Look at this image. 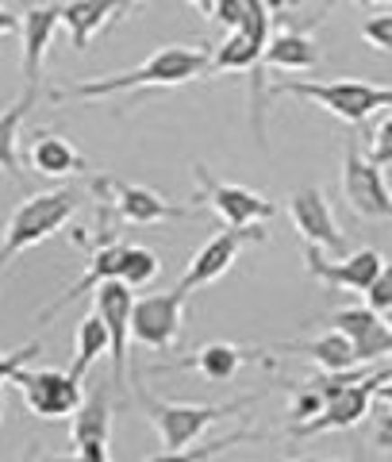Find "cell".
Masks as SVG:
<instances>
[{"instance_id": "cell-1", "label": "cell", "mask_w": 392, "mask_h": 462, "mask_svg": "<svg viewBox=\"0 0 392 462\" xmlns=\"http://www.w3.org/2000/svg\"><path fill=\"white\" fill-rule=\"evenodd\" d=\"M196 78H208V51L200 47H173L154 51L139 69H123V74H108V78H89V81H74L54 89V100H105V97H123V93H139V89H178Z\"/></svg>"}, {"instance_id": "cell-2", "label": "cell", "mask_w": 392, "mask_h": 462, "mask_svg": "<svg viewBox=\"0 0 392 462\" xmlns=\"http://www.w3.org/2000/svg\"><path fill=\"white\" fill-rule=\"evenodd\" d=\"M258 397H239L231 404H188V401H158L142 393V409H147V420L158 431V443H162V458L169 455H185L212 424L227 420V416L242 412L246 404H254Z\"/></svg>"}, {"instance_id": "cell-3", "label": "cell", "mask_w": 392, "mask_h": 462, "mask_svg": "<svg viewBox=\"0 0 392 462\" xmlns=\"http://www.w3.org/2000/svg\"><path fill=\"white\" fill-rule=\"evenodd\" d=\"M269 97H300L331 112L342 124H366L373 112L392 108V85L373 81H278L269 85Z\"/></svg>"}, {"instance_id": "cell-4", "label": "cell", "mask_w": 392, "mask_h": 462, "mask_svg": "<svg viewBox=\"0 0 392 462\" xmlns=\"http://www.w3.org/2000/svg\"><path fill=\"white\" fill-rule=\"evenodd\" d=\"M77 212V193L74 189H47L32 193L23 205L12 212V220L5 224V239H0V270L12 258L39 247L42 239H50L54 231H62Z\"/></svg>"}, {"instance_id": "cell-5", "label": "cell", "mask_w": 392, "mask_h": 462, "mask_svg": "<svg viewBox=\"0 0 392 462\" xmlns=\"http://www.w3.org/2000/svg\"><path fill=\"white\" fill-rule=\"evenodd\" d=\"M388 378H392V355L385 358V363H377L366 378L335 389V393L324 401V409H319L315 416H308V420L293 424L288 431L300 436V439H308V436H324V431H342V428L361 424L369 416V409H373L377 389H381V382H388Z\"/></svg>"}, {"instance_id": "cell-6", "label": "cell", "mask_w": 392, "mask_h": 462, "mask_svg": "<svg viewBox=\"0 0 392 462\" xmlns=\"http://www.w3.org/2000/svg\"><path fill=\"white\" fill-rule=\"evenodd\" d=\"M185 305H188V289L178 285L169 293H147L131 305V339L147 351H169L181 339L185 324Z\"/></svg>"}, {"instance_id": "cell-7", "label": "cell", "mask_w": 392, "mask_h": 462, "mask_svg": "<svg viewBox=\"0 0 392 462\" xmlns=\"http://www.w3.org/2000/svg\"><path fill=\"white\" fill-rule=\"evenodd\" d=\"M193 178L200 181V205H208L215 216H220L223 227H246V224H269L278 216V205L269 197H261L246 185H231L212 178L208 166H193Z\"/></svg>"}, {"instance_id": "cell-8", "label": "cell", "mask_w": 392, "mask_h": 462, "mask_svg": "<svg viewBox=\"0 0 392 462\" xmlns=\"http://www.w3.org/2000/svg\"><path fill=\"white\" fill-rule=\"evenodd\" d=\"M342 197L366 220H392V189L385 185L381 166L358 143L342 147Z\"/></svg>"}, {"instance_id": "cell-9", "label": "cell", "mask_w": 392, "mask_h": 462, "mask_svg": "<svg viewBox=\"0 0 392 462\" xmlns=\"http://www.w3.org/2000/svg\"><path fill=\"white\" fill-rule=\"evenodd\" d=\"M266 239V231H261V224H246V227H220L215 236L200 247L193 258H188V266H185V273H181V282L178 285H185L188 293L193 289H205V285H212V282H220L223 273L239 263V254L251 247V243H261Z\"/></svg>"}, {"instance_id": "cell-10", "label": "cell", "mask_w": 392, "mask_h": 462, "mask_svg": "<svg viewBox=\"0 0 392 462\" xmlns=\"http://www.w3.org/2000/svg\"><path fill=\"white\" fill-rule=\"evenodd\" d=\"M12 385L23 393L27 409H32L39 420H66V416L77 412L81 397V382L69 370H27L20 366L12 374Z\"/></svg>"}, {"instance_id": "cell-11", "label": "cell", "mask_w": 392, "mask_h": 462, "mask_svg": "<svg viewBox=\"0 0 392 462\" xmlns=\"http://www.w3.org/2000/svg\"><path fill=\"white\" fill-rule=\"evenodd\" d=\"M131 305H135V293H131V285H123L120 278H108L93 289V309L100 312V320L108 328V363H112V382L115 385H127V346H131Z\"/></svg>"}, {"instance_id": "cell-12", "label": "cell", "mask_w": 392, "mask_h": 462, "mask_svg": "<svg viewBox=\"0 0 392 462\" xmlns=\"http://www.w3.org/2000/svg\"><path fill=\"white\" fill-rule=\"evenodd\" d=\"M385 266V254L373 251V247H361L354 254H339L335 263L324 258V251L312 247V243H304V270L312 273L315 282H324L331 289H354V293H366L373 285V278L381 273Z\"/></svg>"}, {"instance_id": "cell-13", "label": "cell", "mask_w": 392, "mask_h": 462, "mask_svg": "<svg viewBox=\"0 0 392 462\" xmlns=\"http://www.w3.org/2000/svg\"><path fill=\"white\" fill-rule=\"evenodd\" d=\"M288 216H293V224L300 231L304 243H312L319 251H331V254H346V236L335 220V212H331L324 189H315V185H304L288 197Z\"/></svg>"}, {"instance_id": "cell-14", "label": "cell", "mask_w": 392, "mask_h": 462, "mask_svg": "<svg viewBox=\"0 0 392 462\" xmlns=\"http://www.w3.org/2000/svg\"><path fill=\"white\" fill-rule=\"evenodd\" d=\"M331 328H339L354 346L358 363H385L392 355V324L369 305H351L331 312Z\"/></svg>"}, {"instance_id": "cell-15", "label": "cell", "mask_w": 392, "mask_h": 462, "mask_svg": "<svg viewBox=\"0 0 392 462\" xmlns=\"http://www.w3.org/2000/svg\"><path fill=\"white\" fill-rule=\"evenodd\" d=\"M105 189L112 193V205L120 212L123 224H162V220H188V216H196V208H185V205H173L166 200L162 193L147 189V185H131V181H100Z\"/></svg>"}, {"instance_id": "cell-16", "label": "cell", "mask_w": 392, "mask_h": 462, "mask_svg": "<svg viewBox=\"0 0 392 462\" xmlns=\"http://www.w3.org/2000/svg\"><path fill=\"white\" fill-rule=\"evenodd\" d=\"M62 23V5H32L20 16V39H23V85L39 89L42 62L54 42V32Z\"/></svg>"}, {"instance_id": "cell-17", "label": "cell", "mask_w": 392, "mask_h": 462, "mask_svg": "<svg viewBox=\"0 0 392 462\" xmlns=\"http://www.w3.org/2000/svg\"><path fill=\"white\" fill-rule=\"evenodd\" d=\"M123 247L127 243H100V247L93 251V258H89V266H85V273L74 282V285H66L62 293H58L47 309L39 312V324H47V320H54L62 309H69L74 300H81L85 293H93V289L100 285V282H108V278H120V258H123Z\"/></svg>"}, {"instance_id": "cell-18", "label": "cell", "mask_w": 392, "mask_h": 462, "mask_svg": "<svg viewBox=\"0 0 392 462\" xmlns=\"http://www.w3.org/2000/svg\"><path fill=\"white\" fill-rule=\"evenodd\" d=\"M246 363H261V351H251V346H235V343H205L193 358H181L173 363L178 370H196L205 382L223 385L231 382Z\"/></svg>"}, {"instance_id": "cell-19", "label": "cell", "mask_w": 392, "mask_h": 462, "mask_svg": "<svg viewBox=\"0 0 392 462\" xmlns=\"http://www.w3.org/2000/svg\"><path fill=\"white\" fill-rule=\"evenodd\" d=\"M123 12H127L123 0H69V5H62V27L74 39V51H89L93 35L105 32Z\"/></svg>"}, {"instance_id": "cell-20", "label": "cell", "mask_w": 392, "mask_h": 462, "mask_svg": "<svg viewBox=\"0 0 392 462\" xmlns=\"http://www.w3.org/2000/svg\"><path fill=\"white\" fill-rule=\"evenodd\" d=\"M27 162H32V170L42 173V178H69V173L89 170V158H85L66 135H54V132L35 135L32 151H27Z\"/></svg>"}, {"instance_id": "cell-21", "label": "cell", "mask_w": 392, "mask_h": 462, "mask_svg": "<svg viewBox=\"0 0 392 462\" xmlns=\"http://www.w3.org/2000/svg\"><path fill=\"white\" fill-rule=\"evenodd\" d=\"M39 100V89H32L27 85L23 97L16 100V105H8L5 112H0V173L12 181H23V166H20V132H23V120L32 116Z\"/></svg>"}, {"instance_id": "cell-22", "label": "cell", "mask_w": 392, "mask_h": 462, "mask_svg": "<svg viewBox=\"0 0 392 462\" xmlns=\"http://www.w3.org/2000/svg\"><path fill=\"white\" fill-rule=\"evenodd\" d=\"M319 66V47L308 32L296 27H281L269 35V47L261 54V69H312Z\"/></svg>"}, {"instance_id": "cell-23", "label": "cell", "mask_w": 392, "mask_h": 462, "mask_svg": "<svg viewBox=\"0 0 392 462\" xmlns=\"http://www.w3.org/2000/svg\"><path fill=\"white\" fill-rule=\"evenodd\" d=\"M261 54H266V47L246 32H227V39L208 54V74H254L261 66Z\"/></svg>"}, {"instance_id": "cell-24", "label": "cell", "mask_w": 392, "mask_h": 462, "mask_svg": "<svg viewBox=\"0 0 392 462\" xmlns=\"http://www.w3.org/2000/svg\"><path fill=\"white\" fill-rule=\"evenodd\" d=\"M69 420H74L69 424V439H74V447H81V443H108L112 447V404L105 397V389L93 393V397H85Z\"/></svg>"}, {"instance_id": "cell-25", "label": "cell", "mask_w": 392, "mask_h": 462, "mask_svg": "<svg viewBox=\"0 0 392 462\" xmlns=\"http://www.w3.org/2000/svg\"><path fill=\"white\" fill-rule=\"evenodd\" d=\"M285 351H296V355H304V358H312V363H315L319 370H351V366H358L354 346H351V339H346L339 328L324 331L319 339L285 343Z\"/></svg>"}, {"instance_id": "cell-26", "label": "cell", "mask_w": 392, "mask_h": 462, "mask_svg": "<svg viewBox=\"0 0 392 462\" xmlns=\"http://www.w3.org/2000/svg\"><path fill=\"white\" fill-rule=\"evenodd\" d=\"M108 346H112L108 328H105V320H100V312L93 309L89 316H81V324H77V355H74V366H69V374L81 382L85 374H89L100 358L108 355Z\"/></svg>"}, {"instance_id": "cell-27", "label": "cell", "mask_w": 392, "mask_h": 462, "mask_svg": "<svg viewBox=\"0 0 392 462\" xmlns=\"http://www.w3.org/2000/svg\"><path fill=\"white\" fill-rule=\"evenodd\" d=\"M158 273H162V258H158L150 247H139V243H127L123 258H120V282L131 289L150 285Z\"/></svg>"}, {"instance_id": "cell-28", "label": "cell", "mask_w": 392, "mask_h": 462, "mask_svg": "<svg viewBox=\"0 0 392 462\" xmlns=\"http://www.w3.org/2000/svg\"><path fill=\"white\" fill-rule=\"evenodd\" d=\"M361 39H366L373 51L392 54V12H377V16H369L366 23H361Z\"/></svg>"}, {"instance_id": "cell-29", "label": "cell", "mask_w": 392, "mask_h": 462, "mask_svg": "<svg viewBox=\"0 0 392 462\" xmlns=\"http://www.w3.org/2000/svg\"><path fill=\"white\" fill-rule=\"evenodd\" d=\"M319 409H324V397H319V389L312 382H304V385H296L293 404H288V420L300 424V420H308V416H315Z\"/></svg>"}, {"instance_id": "cell-30", "label": "cell", "mask_w": 392, "mask_h": 462, "mask_svg": "<svg viewBox=\"0 0 392 462\" xmlns=\"http://www.w3.org/2000/svg\"><path fill=\"white\" fill-rule=\"evenodd\" d=\"M366 154H369L381 170H385V166H392V112L385 116L381 124L373 127V135H369V151H366Z\"/></svg>"}, {"instance_id": "cell-31", "label": "cell", "mask_w": 392, "mask_h": 462, "mask_svg": "<svg viewBox=\"0 0 392 462\" xmlns=\"http://www.w3.org/2000/svg\"><path fill=\"white\" fill-rule=\"evenodd\" d=\"M39 351H42V343H39V339L23 343V346H16V351H0V385L12 382V374H16L20 366L32 363V358H35Z\"/></svg>"}, {"instance_id": "cell-32", "label": "cell", "mask_w": 392, "mask_h": 462, "mask_svg": "<svg viewBox=\"0 0 392 462\" xmlns=\"http://www.w3.org/2000/svg\"><path fill=\"white\" fill-rule=\"evenodd\" d=\"M366 305L369 309H377V312H388V305H392V263H385L381 266V273L373 278V285L366 289Z\"/></svg>"}, {"instance_id": "cell-33", "label": "cell", "mask_w": 392, "mask_h": 462, "mask_svg": "<svg viewBox=\"0 0 392 462\" xmlns=\"http://www.w3.org/2000/svg\"><path fill=\"white\" fill-rule=\"evenodd\" d=\"M242 16H246V0H215V8H212L208 20H215L220 27H227V32H239Z\"/></svg>"}, {"instance_id": "cell-34", "label": "cell", "mask_w": 392, "mask_h": 462, "mask_svg": "<svg viewBox=\"0 0 392 462\" xmlns=\"http://www.w3.org/2000/svg\"><path fill=\"white\" fill-rule=\"evenodd\" d=\"M377 447H381V451H392V404L388 409H381L377 412Z\"/></svg>"}, {"instance_id": "cell-35", "label": "cell", "mask_w": 392, "mask_h": 462, "mask_svg": "<svg viewBox=\"0 0 392 462\" xmlns=\"http://www.w3.org/2000/svg\"><path fill=\"white\" fill-rule=\"evenodd\" d=\"M20 32V16H12V12L0 8V39H8V35H16Z\"/></svg>"}, {"instance_id": "cell-36", "label": "cell", "mask_w": 392, "mask_h": 462, "mask_svg": "<svg viewBox=\"0 0 392 462\" xmlns=\"http://www.w3.org/2000/svg\"><path fill=\"white\" fill-rule=\"evenodd\" d=\"M188 5H193V8L200 12V16L208 20V16H212V8H215V0H188Z\"/></svg>"}, {"instance_id": "cell-37", "label": "cell", "mask_w": 392, "mask_h": 462, "mask_svg": "<svg viewBox=\"0 0 392 462\" xmlns=\"http://www.w3.org/2000/svg\"><path fill=\"white\" fill-rule=\"evenodd\" d=\"M377 397H381L385 404H392V378H388V382H381V389H377Z\"/></svg>"}, {"instance_id": "cell-38", "label": "cell", "mask_w": 392, "mask_h": 462, "mask_svg": "<svg viewBox=\"0 0 392 462\" xmlns=\"http://www.w3.org/2000/svg\"><path fill=\"white\" fill-rule=\"evenodd\" d=\"M123 5H127V8H139V5H147V0H123Z\"/></svg>"}, {"instance_id": "cell-39", "label": "cell", "mask_w": 392, "mask_h": 462, "mask_svg": "<svg viewBox=\"0 0 392 462\" xmlns=\"http://www.w3.org/2000/svg\"><path fill=\"white\" fill-rule=\"evenodd\" d=\"M0 416H5V393H0Z\"/></svg>"}, {"instance_id": "cell-40", "label": "cell", "mask_w": 392, "mask_h": 462, "mask_svg": "<svg viewBox=\"0 0 392 462\" xmlns=\"http://www.w3.org/2000/svg\"><path fill=\"white\" fill-rule=\"evenodd\" d=\"M366 5H385V0H366Z\"/></svg>"}, {"instance_id": "cell-41", "label": "cell", "mask_w": 392, "mask_h": 462, "mask_svg": "<svg viewBox=\"0 0 392 462\" xmlns=\"http://www.w3.org/2000/svg\"><path fill=\"white\" fill-rule=\"evenodd\" d=\"M0 8H5V0H0Z\"/></svg>"}, {"instance_id": "cell-42", "label": "cell", "mask_w": 392, "mask_h": 462, "mask_svg": "<svg viewBox=\"0 0 392 462\" xmlns=\"http://www.w3.org/2000/svg\"><path fill=\"white\" fill-rule=\"evenodd\" d=\"M327 5H335V0H327Z\"/></svg>"}]
</instances>
